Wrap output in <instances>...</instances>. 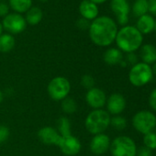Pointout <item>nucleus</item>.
<instances>
[{
	"label": "nucleus",
	"instance_id": "2f4dec72",
	"mask_svg": "<svg viewBox=\"0 0 156 156\" xmlns=\"http://www.w3.org/2000/svg\"><path fill=\"white\" fill-rule=\"evenodd\" d=\"M9 6L5 2H0V17H6L9 14Z\"/></svg>",
	"mask_w": 156,
	"mask_h": 156
},
{
	"label": "nucleus",
	"instance_id": "1a4fd4ad",
	"mask_svg": "<svg viewBox=\"0 0 156 156\" xmlns=\"http://www.w3.org/2000/svg\"><path fill=\"white\" fill-rule=\"evenodd\" d=\"M57 146L66 156H74L78 154L82 148V144L79 139L72 134L67 136H61Z\"/></svg>",
	"mask_w": 156,
	"mask_h": 156
},
{
	"label": "nucleus",
	"instance_id": "f03ea898",
	"mask_svg": "<svg viewBox=\"0 0 156 156\" xmlns=\"http://www.w3.org/2000/svg\"><path fill=\"white\" fill-rule=\"evenodd\" d=\"M142 34L133 26H124L118 30L116 43L121 51L129 53L137 51L142 44Z\"/></svg>",
	"mask_w": 156,
	"mask_h": 156
},
{
	"label": "nucleus",
	"instance_id": "dca6fc26",
	"mask_svg": "<svg viewBox=\"0 0 156 156\" xmlns=\"http://www.w3.org/2000/svg\"><path fill=\"white\" fill-rule=\"evenodd\" d=\"M154 24H155L154 19L151 16L146 14L139 18L137 21L136 29L141 34H149L154 30Z\"/></svg>",
	"mask_w": 156,
	"mask_h": 156
},
{
	"label": "nucleus",
	"instance_id": "9d476101",
	"mask_svg": "<svg viewBox=\"0 0 156 156\" xmlns=\"http://www.w3.org/2000/svg\"><path fill=\"white\" fill-rule=\"evenodd\" d=\"M86 102L93 109H101L107 102L105 92L98 87H93L87 90L86 94Z\"/></svg>",
	"mask_w": 156,
	"mask_h": 156
},
{
	"label": "nucleus",
	"instance_id": "ea45409f",
	"mask_svg": "<svg viewBox=\"0 0 156 156\" xmlns=\"http://www.w3.org/2000/svg\"><path fill=\"white\" fill-rule=\"evenodd\" d=\"M41 1H43L44 2V1H47V0H41Z\"/></svg>",
	"mask_w": 156,
	"mask_h": 156
},
{
	"label": "nucleus",
	"instance_id": "a19ab883",
	"mask_svg": "<svg viewBox=\"0 0 156 156\" xmlns=\"http://www.w3.org/2000/svg\"><path fill=\"white\" fill-rule=\"evenodd\" d=\"M155 134H156V128H155Z\"/></svg>",
	"mask_w": 156,
	"mask_h": 156
},
{
	"label": "nucleus",
	"instance_id": "5701e85b",
	"mask_svg": "<svg viewBox=\"0 0 156 156\" xmlns=\"http://www.w3.org/2000/svg\"><path fill=\"white\" fill-rule=\"evenodd\" d=\"M57 131L61 136L71 135V122L66 117H62L57 121Z\"/></svg>",
	"mask_w": 156,
	"mask_h": 156
},
{
	"label": "nucleus",
	"instance_id": "a878e982",
	"mask_svg": "<svg viewBox=\"0 0 156 156\" xmlns=\"http://www.w3.org/2000/svg\"><path fill=\"white\" fill-rule=\"evenodd\" d=\"M143 143L144 146L149 148L150 150L156 149V134L155 132H149L143 135Z\"/></svg>",
	"mask_w": 156,
	"mask_h": 156
},
{
	"label": "nucleus",
	"instance_id": "f8f14e48",
	"mask_svg": "<svg viewBox=\"0 0 156 156\" xmlns=\"http://www.w3.org/2000/svg\"><path fill=\"white\" fill-rule=\"evenodd\" d=\"M111 9L120 25L125 26L129 22V6L127 0H111Z\"/></svg>",
	"mask_w": 156,
	"mask_h": 156
},
{
	"label": "nucleus",
	"instance_id": "4c0bfd02",
	"mask_svg": "<svg viewBox=\"0 0 156 156\" xmlns=\"http://www.w3.org/2000/svg\"><path fill=\"white\" fill-rule=\"evenodd\" d=\"M3 30H4L3 25H2V23H1V22H0V36H1V35L3 34Z\"/></svg>",
	"mask_w": 156,
	"mask_h": 156
},
{
	"label": "nucleus",
	"instance_id": "9b49d317",
	"mask_svg": "<svg viewBox=\"0 0 156 156\" xmlns=\"http://www.w3.org/2000/svg\"><path fill=\"white\" fill-rule=\"evenodd\" d=\"M110 143L109 137L105 133H100L94 135L90 141L89 148L91 152L95 155H102L109 150Z\"/></svg>",
	"mask_w": 156,
	"mask_h": 156
},
{
	"label": "nucleus",
	"instance_id": "0eeeda50",
	"mask_svg": "<svg viewBox=\"0 0 156 156\" xmlns=\"http://www.w3.org/2000/svg\"><path fill=\"white\" fill-rule=\"evenodd\" d=\"M132 126L143 135L151 132L156 128V116L148 110H140L132 118Z\"/></svg>",
	"mask_w": 156,
	"mask_h": 156
},
{
	"label": "nucleus",
	"instance_id": "c9c22d12",
	"mask_svg": "<svg viewBox=\"0 0 156 156\" xmlns=\"http://www.w3.org/2000/svg\"><path fill=\"white\" fill-rule=\"evenodd\" d=\"M151 71H152L153 75H156V62L153 63V66L151 67Z\"/></svg>",
	"mask_w": 156,
	"mask_h": 156
},
{
	"label": "nucleus",
	"instance_id": "412c9836",
	"mask_svg": "<svg viewBox=\"0 0 156 156\" xmlns=\"http://www.w3.org/2000/svg\"><path fill=\"white\" fill-rule=\"evenodd\" d=\"M32 4V0H9V5L17 13L27 12Z\"/></svg>",
	"mask_w": 156,
	"mask_h": 156
},
{
	"label": "nucleus",
	"instance_id": "393cba45",
	"mask_svg": "<svg viewBox=\"0 0 156 156\" xmlns=\"http://www.w3.org/2000/svg\"><path fill=\"white\" fill-rule=\"evenodd\" d=\"M110 125L117 130H123L127 127V119L120 115H117L110 119Z\"/></svg>",
	"mask_w": 156,
	"mask_h": 156
},
{
	"label": "nucleus",
	"instance_id": "4be33fe9",
	"mask_svg": "<svg viewBox=\"0 0 156 156\" xmlns=\"http://www.w3.org/2000/svg\"><path fill=\"white\" fill-rule=\"evenodd\" d=\"M148 0H135L132 6V12L135 17H141L148 12Z\"/></svg>",
	"mask_w": 156,
	"mask_h": 156
},
{
	"label": "nucleus",
	"instance_id": "7c9ffc66",
	"mask_svg": "<svg viewBox=\"0 0 156 156\" xmlns=\"http://www.w3.org/2000/svg\"><path fill=\"white\" fill-rule=\"evenodd\" d=\"M126 62H128L129 64H132V66L135 65L137 63V56H136V54L134 52L128 53L127 56H126Z\"/></svg>",
	"mask_w": 156,
	"mask_h": 156
},
{
	"label": "nucleus",
	"instance_id": "423d86ee",
	"mask_svg": "<svg viewBox=\"0 0 156 156\" xmlns=\"http://www.w3.org/2000/svg\"><path fill=\"white\" fill-rule=\"evenodd\" d=\"M109 151L112 156H136L137 146L131 138L119 136L111 141Z\"/></svg>",
	"mask_w": 156,
	"mask_h": 156
},
{
	"label": "nucleus",
	"instance_id": "6ab92c4d",
	"mask_svg": "<svg viewBox=\"0 0 156 156\" xmlns=\"http://www.w3.org/2000/svg\"><path fill=\"white\" fill-rule=\"evenodd\" d=\"M15 44H16L15 38L11 34L6 33L0 36V51L1 52L7 53L11 51L15 47Z\"/></svg>",
	"mask_w": 156,
	"mask_h": 156
},
{
	"label": "nucleus",
	"instance_id": "a211bd4d",
	"mask_svg": "<svg viewBox=\"0 0 156 156\" xmlns=\"http://www.w3.org/2000/svg\"><path fill=\"white\" fill-rule=\"evenodd\" d=\"M140 58L142 62L151 64L156 62V47L152 44H144L140 48Z\"/></svg>",
	"mask_w": 156,
	"mask_h": 156
},
{
	"label": "nucleus",
	"instance_id": "2eb2a0df",
	"mask_svg": "<svg viewBox=\"0 0 156 156\" xmlns=\"http://www.w3.org/2000/svg\"><path fill=\"white\" fill-rule=\"evenodd\" d=\"M79 12L84 19L87 20H94L98 18V8L90 0H83L79 6Z\"/></svg>",
	"mask_w": 156,
	"mask_h": 156
},
{
	"label": "nucleus",
	"instance_id": "79ce46f5",
	"mask_svg": "<svg viewBox=\"0 0 156 156\" xmlns=\"http://www.w3.org/2000/svg\"><path fill=\"white\" fill-rule=\"evenodd\" d=\"M1 1H2V0H1Z\"/></svg>",
	"mask_w": 156,
	"mask_h": 156
},
{
	"label": "nucleus",
	"instance_id": "72a5a7b5",
	"mask_svg": "<svg viewBox=\"0 0 156 156\" xmlns=\"http://www.w3.org/2000/svg\"><path fill=\"white\" fill-rule=\"evenodd\" d=\"M77 26L79 27L80 29L85 30V29H87V28L89 29L90 24H89V22H88V20H86V19L82 18V19H80L79 20H78V22H77Z\"/></svg>",
	"mask_w": 156,
	"mask_h": 156
},
{
	"label": "nucleus",
	"instance_id": "bb28decb",
	"mask_svg": "<svg viewBox=\"0 0 156 156\" xmlns=\"http://www.w3.org/2000/svg\"><path fill=\"white\" fill-rule=\"evenodd\" d=\"M81 86L87 90H89L95 87V78L91 74H88V73L84 74L81 77Z\"/></svg>",
	"mask_w": 156,
	"mask_h": 156
},
{
	"label": "nucleus",
	"instance_id": "6e6552de",
	"mask_svg": "<svg viewBox=\"0 0 156 156\" xmlns=\"http://www.w3.org/2000/svg\"><path fill=\"white\" fill-rule=\"evenodd\" d=\"M3 28L9 34H19L26 29V20L19 13H9L3 20Z\"/></svg>",
	"mask_w": 156,
	"mask_h": 156
},
{
	"label": "nucleus",
	"instance_id": "58836bf2",
	"mask_svg": "<svg viewBox=\"0 0 156 156\" xmlns=\"http://www.w3.org/2000/svg\"><path fill=\"white\" fill-rule=\"evenodd\" d=\"M154 30H156V20H155V24H154Z\"/></svg>",
	"mask_w": 156,
	"mask_h": 156
},
{
	"label": "nucleus",
	"instance_id": "f3484780",
	"mask_svg": "<svg viewBox=\"0 0 156 156\" xmlns=\"http://www.w3.org/2000/svg\"><path fill=\"white\" fill-rule=\"evenodd\" d=\"M123 55L122 51L119 49L117 48H109L108 49L104 55H103V60L104 62L108 64V65H116L119 64L122 62Z\"/></svg>",
	"mask_w": 156,
	"mask_h": 156
},
{
	"label": "nucleus",
	"instance_id": "39448f33",
	"mask_svg": "<svg viewBox=\"0 0 156 156\" xmlns=\"http://www.w3.org/2000/svg\"><path fill=\"white\" fill-rule=\"evenodd\" d=\"M71 91V84L67 78L63 76H56L49 82L47 92L49 97L54 101H62L69 97Z\"/></svg>",
	"mask_w": 156,
	"mask_h": 156
},
{
	"label": "nucleus",
	"instance_id": "7ed1b4c3",
	"mask_svg": "<svg viewBox=\"0 0 156 156\" xmlns=\"http://www.w3.org/2000/svg\"><path fill=\"white\" fill-rule=\"evenodd\" d=\"M110 115L108 111L102 108L94 109L86 118V129L92 135L104 133V131L110 126Z\"/></svg>",
	"mask_w": 156,
	"mask_h": 156
},
{
	"label": "nucleus",
	"instance_id": "aec40b11",
	"mask_svg": "<svg viewBox=\"0 0 156 156\" xmlns=\"http://www.w3.org/2000/svg\"><path fill=\"white\" fill-rule=\"evenodd\" d=\"M26 13V22L30 25H37L41 21L43 17L41 9L37 7L30 8Z\"/></svg>",
	"mask_w": 156,
	"mask_h": 156
},
{
	"label": "nucleus",
	"instance_id": "c85d7f7f",
	"mask_svg": "<svg viewBox=\"0 0 156 156\" xmlns=\"http://www.w3.org/2000/svg\"><path fill=\"white\" fill-rule=\"evenodd\" d=\"M137 156H152V151L145 146H141L137 150Z\"/></svg>",
	"mask_w": 156,
	"mask_h": 156
},
{
	"label": "nucleus",
	"instance_id": "b1692460",
	"mask_svg": "<svg viewBox=\"0 0 156 156\" xmlns=\"http://www.w3.org/2000/svg\"><path fill=\"white\" fill-rule=\"evenodd\" d=\"M61 102H62V104H61L62 109L65 114L70 115V114H73L74 112H76L77 103L73 98L67 97L63 100H62Z\"/></svg>",
	"mask_w": 156,
	"mask_h": 156
},
{
	"label": "nucleus",
	"instance_id": "e433bc0d",
	"mask_svg": "<svg viewBox=\"0 0 156 156\" xmlns=\"http://www.w3.org/2000/svg\"><path fill=\"white\" fill-rule=\"evenodd\" d=\"M3 98H4V95H3V92L0 90V104L3 101Z\"/></svg>",
	"mask_w": 156,
	"mask_h": 156
},
{
	"label": "nucleus",
	"instance_id": "20e7f679",
	"mask_svg": "<svg viewBox=\"0 0 156 156\" xmlns=\"http://www.w3.org/2000/svg\"><path fill=\"white\" fill-rule=\"evenodd\" d=\"M153 77L151 67L144 62H137L131 67L129 73V80L136 87H140L149 84Z\"/></svg>",
	"mask_w": 156,
	"mask_h": 156
},
{
	"label": "nucleus",
	"instance_id": "cd10ccee",
	"mask_svg": "<svg viewBox=\"0 0 156 156\" xmlns=\"http://www.w3.org/2000/svg\"><path fill=\"white\" fill-rule=\"evenodd\" d=\"M9 129L4 125H0V143L5 142L9 137Z\"/></svg>",
	"mask_w": 156,
	"mask_h": 156
},
{
	"label": "nucleus",
	"instance_id": "4468645a",
	"mask_svg": "<svg viewBox=\"0 0 156 156\" xmlns=\"http://www.w3.org/2000/svg\"><path fill=\"white\" fill-rule=\"evenodd\" d=\"M37 135H38L39 140L46 145L57 146L61 139V135L59 134L57 129L50 126H46V127L40 129Z\"/></svg>",
	"mask_w": 156,
	"mask_h": 156
},
{
	"label": "nucleus",
	"instance_id": "f257e3e1",
	"mask_svg": "<svg viewBox=\"0 0 156 156\" xmlns=\"http://www.w3.org/2000/svg\"><path fill=\"white\" fill-rule=\"evenodd\" d=\"M118 27L115 21L107 16L95 19L89 26V36L93 43L100 47L109 46L115 40Z\"/></svg>",
	"mask_w": 156,
	"mask_h": 156
},
{
	"label": "nucleus",
	"instance_id": "473e14b6",
	"mask_svg": "<svg viewBox=\"0 0 156 156\" xmlns=\"http://www.w3.org/2000/svg\"><path fill=\"white\" fill-rule=\"evenodd\" d=\"M148 11H150L152 15L156 16V0H148Z\"/></svg>",
	"mask_w": 156,
	"mask_h": 156
},
{
	"label": "nucleus",
	"instance_id": "ddd939ff",
	"mask_svg": "<svg viewBox=\"0 0 156 156\" xmlns=\"http://www.w3.org/2000/svg\"><path fill=\"white\" fill-rule=\"evenodd\" d=\"M107 109L108 114L110 115H119L126 108V99L119 93H114L107 98Z\"/></svg>",
	"mask_w": 156,
	"mask_h": 156
},
{
	"label": "nucleus",
	"instance_id": "f704fd0d",
	"mask_svg": "<svg viewBox=\"0 0 156 156\" xmlns=\"http://www.w3.org/2000/svg\"><path fill=\"white\" fill-rule=\"evenodd\" d=\"M90 1H92L93 3H95V4L97 5V4L104 3V2H106V1H107V0H90Z\"/></svg>",
	"mask_w": 156,
	"mask_h": 156
},
{
	"label": "nucleus",
	"instance_id": "c756f323",
	"mask_svg": "<svg viewBox=\"0 0 156 156\" xmlns=\"http://www.w3.org/2000/svg\"><path fill=\"white\" fill-rule=\"evenodd\" d=\"M149 105L151 108V109L156 111V88H154L149 97Z\"/></svg>",
	"mask_w": 156,
	"mask_h": 156
}]
</instances>
